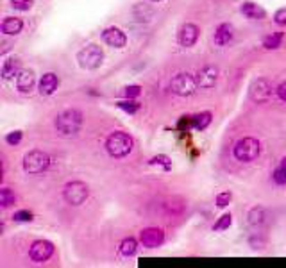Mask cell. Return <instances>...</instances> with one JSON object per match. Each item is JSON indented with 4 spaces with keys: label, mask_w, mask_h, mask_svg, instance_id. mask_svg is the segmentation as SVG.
<instances>
[{
    "label": "cell",
    "mask_w": 286,
    "mask_h": 268,
    "mask_svg": "<svg viewBox=\"0 0 286 268\" xmlns=\"http://www.w3.org/2000/svg\"><path fill=\"white\" fill-rule=\"evenodd\" d=\"M59 86V79L55 73L48 72L45 73L43 77H41L40 81V95H43V97H48V95H52L55 90H58Z\"/></svg>",
    "instance_id": "cell-15"
},
{
    "label": "cell",
    "mask_w": 286,
    "mask_h": 268,
    "mask_svg": "<svg viewBox=\"0 0 286 268\" xmlns=\"http://www.w3.org/2000/svg\"><path fill=\"white\" fill-rule=\"evenodd\" d=\"M263 245H265V239L260 238V236H252L250 238V247L252 249H263Z\"/></svg>",
    "instance_id": "cell-36"
},
{
    "label": "cell",
    "mask_w": 286,
    "mask_h": 268,
    "mask_svg": "<svg viewBox=\"0 0 286 268\" xmlns=\"http://www.w3.org/2000/svg\"><path fill=\"white\" fill-rule=\"evenodd\" d=\"M274 181L277 182V184H284L286 182V157L282 159L281 167L274 172Z\"/></svg>",
    "instance_id": "cell-28"
},
{
    "label": "cell",
    "mask_w": 286,
    "mask_h": 268,
    "mask_svg": "<svg viewBox=\"0 0 286 268\" xmlns=\"http://www.w3.org/2000/svg\"><path fill=\"white\" fill-rule=\"evenodd\" d=\"M282 38H284V34H282V33H274V34H270V36H267V38L263 40V47L268 48V50H275V48L281 47Z\"/></svg>",
    "instance_id": "cell-23"
},
{
    "label": "cell",
    "mask_w": 286,
    "mask_h": 268,
    "mask_svg": "<svg viewBox=\"0 0 286 268\" xmlns=\"http://www.w3.org/2000/svg\"><path fill=\"white\" fill-rule=\"evenodd\" d=\"M124 95H125V98H136L141 95V88H139L138 84H131V86H127L124 90Z\"/></svg>",
    "instance_id": "cell-30"
},
{
    "label": "cell",
    "mask_w": 286,
    "mask_h": 268,
    "mask_svg": "<svg viewBox=\"0 0 286 268\" xmlns=\"http://www.w3.org/2000/svg\"><path fill=\"white\" fill-rule=\"evenodd\" d=\"M211 123V113L204 111V113H198V115L193 116V127L197 130H202Z\"/></svg>",
    "instance_id": "cell-24"
},
{
    "label": "cell",
    "mask_w": 286,
    "mask_h": 268,
    "mask_svg": "<svg viewBox=\"0 0 286 268\" xmlns=\"http://www.w3.org/2000/svg\"><path fill=\"white\" fill-rule=\"evenodd\" d=\"M247 218H249V225L250 227H256V229H260L261 225H265L267 224V209L265 207H261V206H256V207H252V209L249 211V215H247Z\"/></svg>",
    "instance_id": "cell-18"
},
{
    "label": "cell",
    "mask_w": 286,
    "mask_h": 268,
    "mask_svg": "<svg viewBox=\"0 0 286 268\" xmlns=\"http://www.w3.org/2000/svg\"><path fill=\"white\" fill-rule=\"evenodd\" d=\"M102 40L113 48H122L127 43V36H125L124 31L118 29V27H107L102 33Z\"/></svg>",
    "instance_id": "cell-12"
},
{
    "label": "cell",
    "mask_w": 286,
    "mask_h": 268,
    "mask_svg": "<svg viewBox=\"0 0 286 268\" xmlns=\"http://www.w3.org/2000/svg\"><path fill=\"white\" fill-rule=\"evenodd\" d=\"M231 222H233L231 213H225V215H222V217L218 218V222L213 225V229H215V231H225V229H229Z\"/></svg>",
    "instance_id": "cell-27"
},
{
    "label": "cell",
    "mask_w": 286,
    "mask_h": 268,
    "mask_svg": "<svg viewBox=\"0 0 286 268\" xmlns=\"http://www.w3.org/2000/svg\"><path fill=\"white\" fill-rule=\"evenodd\" d=\"M34 83H36V77H34L33 70H20V73L16 75V88L20 93H31Z\"/></svg>",
    "instance_id": "cell-14"
},
{
    "label": "cell",
    "mask_w": 286,
    "mask_h": 268,
    "mask_svg": "<svg viewBox=\"0 0 286 268\" xmlns=\"http://www.w3.org/2000/svg\"><path fill=\"white\" fill-rule=\"evenodd\" d=\"M132 13H134V18L138 20V22H151V20L154 18V15H156L154 9L149 8L147 4L136 6V8L132 9Z\"/></svg>",
    "instance_id": "cell-20"
},
{
    "label": "cell",
    "mask_w": 286,
    "mask_h": 268,
    "mask_svg": "<svg viewBox=\"0 0 286 268\" xmlns=\"http://www.w3.org/2000/svg\"><path fill=\"white\" fill-rule=\"evenodd\" d=\"M242 13L250 20H263L267 16L265 9L261 6L254 4V2H243L242 4Z\"/></svg>",
    "instance_id": "cell-19"
},
{
    "label": "cell",
    "mask_w": 286,
    "mask_h": 268,
    "mask_svg": "<svg viewBox=\"0 0 286 268\" xmlns=\"http://www.w3.org/2000/svg\"><path fill=\"white\" fill-rule=\"evenodd\" d=\"M139 242L147 249H158L165 242V232L159 227H147L139 232Z\"/></svg>",
    "instance_id": "cell-10"
},
{
    "label": "cell",
    "mask_w": 286,
    "mask_h": 268,
    "mask_svg": "<svg viewBox=\"0 0 286 268\" xmlns=\"http://www.w3.org/2000/svg\"><path fill=\"white\" fill-rule=\"evenodd\" d=\"M52 254H54V245L47 239H38L29 249V257L34 263H45L47 259H50Z\"/></svg>",
    "instance_id": "cell-9"
},
{
    "label": "cell",
    "mask_w": 286,
    "mask_h": 268,
    "mask_svg": "<svg viewBox=\"0 0 286 268\" xmlns=\"http://www.w3.org/2000/svg\"><path fill=\"white\" fill-rule=\"evenodd\" d=\"M197 86H198L197 77H191L190 73H177L172 79V83H170V90L176 95H179V97H190V95H193Z\"/></svg>",
    "instance_id": "cell-8"
},
{
    "label": "cell",
    "mask_w": 286,
    "mask_h": 268,
    "mask_svg": "<svg viewBox=\"0 0 286 268\" xmlns=\"http://www.w3.org/2000/svg\"><path fill=\"white\" fill-rule=\"evenodd\" d=\"M152 2H161V0H152Z\"/></svg>",
    "instance_id": "cell-38"
},
{
    "label": "cell",
    "mask_w": 286,
    "mask_h": 268,
    "mask_svg": "<svg viewBox=\"0 0 286 268\" xmlns=\"http://www.w3.org/2000/svg\"><path fill=\"white\" fill-rule=\"evenodd\" d=\"M11 6L18 11H27L33 8V0H11Z\"/></svg>",
    "instance_id": "cell-31"
},
{
    "label": "cell",
    "mask_w": 286,
    "mask_h": 268,
    "mask_svg": "<svg viewBox=\"0 0 286 268\" xmlns=\"http://www.w3.org/2000/svg\"><path fill=\"white\" fill-rule=\"evenodd\" d=\"M77 61L82 68L86 70H97L104 61V52L99 45H88L77 54Z\"/></svg>",
    "instance_id": "cell-6"
},
{
    "label": "cell",
    "mask_w": 286,
    "mask_h": 268,
    "mask_svg": "<svg viewBox=\"0 0 286 268\" xmlns=\"http://www.w3.org/2000/svg\"><path fill=\"white\" fill-rule=\"evenodd\" d=\"M34 218V215L31 213V211H27V209H20V211H16L15 213V217H13V220L15 222H31Z\"/></svg>",
    "instance_id": "cell-29"
},
{
    "label": "cell",
    "mask_w": 286,
    "mask_h": 268,
    "mask_svg": "<svg viewBox=\"0 0 286 268\" xmlns=\"http://www.w3.org/2000/svg\"><path fill=\"white\" fill-rule=\"evenodd\" d=\"M149 165H163V168H165V170H170V168H172V163H170V159L166 156L152 157V159L149 161Z\"/></svg>",
    "instance_id": "cell-32"
},
{
    "label": "cell",
    "mask_w": 286,
    "mask_h": 268,
    "mask_svg": "<svg viewBox=\"0 0 286 268\" xmlns=\"http://www.w3.org/2000/svg\"><path fill=\"white\" fill-rule=\"evenodd\" d=\"M48 167H50V157L43 150H31L23 157V170L31 175L43 174Z\"/></svg>",
    "instance_id": "cell-3"
},
{
    "label": "cell",
    "mask_w": 286,
    "mask_h": 268,
    "mask_svg": "<svg viewBox=\"0 0 286 268\" xmlns=\"http://www.w3.org/2000/svg\"><path fill=\"white\" fill-rule=\"evenodd\" d=\"M218 81V68L217 66H204L201 72L197 73V83L201 88H213Z\"/></svg>",
    "instance_id": "cell-13"
},
{
    "label": "cell",
    "mask_w": 286,
    "mask_h": 268,
    "mask_svg": "<svg viewBox=\"0 0 286 268\" xmlns=\"http://www.w3.org/2000/svg\"><path fill=\"white\" fill-rule=\"evenodd\" d=\"M274 93H277V88H274V84L270 83L268 79L261 77V79H256L249 88V95L254 102L258 104H263V102H268Z\"/></svg>",
    "instance_id": "cell-7"
},
{
    "label": "cell",
    "mask_w": 286,
    "mask_h": 268,
    "mask_svg": "<svg viewBox=\"0 0 286 268\" xmlns=\"http://www.w3.org/2000/svg\"><path fill=\"white\" fill-rule=\"evenodd\" d=\"M277 95H279V98H281V100L286 102V81H282V83L277 86Z\"/></svg>",
    "instance_id": "cell-37"
},
{
    "label": "cell",
    "mask_w": 286,
    "mask_h": 268,
    "mask_svg": "<svg viewBox=\"0 0 286 268\" xmlns=\"http://www.w3.org/2000/svg\"><path fill=\"white\" fill-rule=\"evenodd\" d=\"M274 20L277 25H286V8L279 9V11L274 15Z\"/></svg>",
    "instance_id": "cell-35"
},
{
    "label": "cell",
    "mask_w": 286,
    "mask_h": 268,
    "mask_svg": "<svg viewBox=\"0 0 286 268\" xmlns=\"http://www.w3.org/2000/svg\"><path fill=\"white\" fill-rule=\"evenodd\" d=\"M198 34H201V29H198L195 23H184L179 31V43L181 47L184 48H190L197 43L198 40Z\"/></svg>",
    "instance_id": "cell-11"
},
{
    "label": "cell",
    "mask_w": 286,
    "mask_h": 268,
    "mask_svg": "<svg viewBox=\"0 0 286 268\" xmlns=\"http://www.w3.org/2000/svg\"><path fill=\"white\" fill-rule=\"evenodd\" d=\"M20 73V61L16 58H11L8 61H4L2 65V77L4 79H13L15 75Z\"/></svg>",
    "instance_id": "cell-21"
},
{
    "label": "cell",
    "mask_w": 286,
    "mask_h": 268,
    "mask_svg": "<svg viewBox=\"0 0 286 268\" xmlns=\"http://www.w3.org/2000/svg\"><path fill=\"white\" fill-rule=\"evenodd\" d=\"M15 202H16V197L11 190L9 188L0 190V204H2V207H9V206H13Z\"/></svg>",
    "instance_id": "cell-25"
},
{
    "label": "cell",
    "mask_w": 286,
    "mask_h": 268,
    "mask_svg": "<svg viewBox=\"0 0 286 268\" xmlns=\"http://www.w3.org/2000/svg\"><path fill=\"white\" fill-rule=\"evenodd\" d=\"M233 200V195L229 192H222V193H218L217 195V206L218 207H225V206H229V202Z\"/></svg>",
    "instance_id": "cell-33"
},
{
    "label": "cell",
    "mask_w": 286,
    "mask_h": 268,
    "mask_svg": "<svg viewBox=\"0 0 286 268\" xmlns=\"http://www.w3.org/2000/svg\"><path fill=\"white\" fill-rule=\"evenodd\" d=\"M0 27H2V33L8 34V36H16V34L22 33L23 22L20 18H16V16H8V18H4Z\"/></svg>",
    "instance_id": "cell-17"
},
{
    "label": "cell",
    "mask_w": 286,
    "mask_h": 268,
    "mask_svg": "<svg viewBox=\"0 0 286 268\" xmlns=\"http://www.w3.org/2000/svg\"><path fill=\"white\" fill-rule=\"evenodd\" d=\"M117 105L122 109V111L129 113V115H134V113L139 109V104L134 100V98H127V100H120V102H117Z\"/></svg>",
    "instance_id": "cell-26"
},
{
    "label": "cell",
    "mask_w": 286,
    "mask_h": 268,
    "mask_svg": "<svg viewBox=\"0 0 286 268\" xmlns=\"http://www.w3.org/2000/svg\"><path fill=\"white\" fill-rule=\"evenodd\" d=\"M6 142H8L9 145H18V143L22 142V130H13V132H9L8 136H6Z\"/></svg>",
    "instance_id": "cell-34"
},
{
    "label": "cell",
    "mask_w": 286,
    "mask_h": 268,
    "mask_svg": "<svg viewBox=\"0 0 286 268\" xmlns=\"http://www.w3.org/2000/svg\"><path fill=\"white\" fill-rule=\"evenodd\" d=\"M261 152V145L256 138H242L235 145V157L242 163H250Z\"/></svg>",
    "instance_id": "cell-4"
},
{
    "label": "cell",
    "mask_w": 286,
    "mask_h": 268,
    "mask_svg": "<svg viewBox=\"0 0 286 268\" xmlns=\"http://www.w3.org/2000/svg\"><path fill=\"white\" fill-rule=\"evenodd\" d=\"M106 150L111 157H117V159L129 156V152L132 150V138L122 130H115L106 140Z\"/></svg>",
    "instance_id": "cell-2"
},
{
    "label": "cell",
    "mask_w": 286,
    "mask_h": 268,
    "mask_svg": "<svg viewBox=\"0 0 286 268\" xmlns=\"http://www.w3.org/2000/svg\"><path fill=\"white\" fill-rule=\"evenodd\" d=\"M233 36H235V29H233V25H229V23H220V25L217 27V31H215V43L218 45V47H224V45H227L229 41L233 40Z\"/></svg>",
    "instance_id": "cell-16"
},
{
    "label": "cell",
    "mask_w": 286,
    "mask_h": 268,
    "mask_svg": "<svg viewBox=\"0 0 286 268\" xmlns=\"http://www.w3.org/2000/svg\"><path fill=\"white\" fill-rule=\"evenodd\" d=\"M90 195V188L86 182L82 181H74V182H68L63 190V197L65 200L70 204V206H81Z\"/></svg>",
    "instance_id": "cell-5"
},
{
    "label": "cell",
    "mask_w": 286,
    "mask_h": 268,
    "mask_svg": "<svg viewBox=\"0 0 286 268\" xmlns=\"http://www.w3.org/2000/svg\"><path fill=\"white\" fill-rule=\"evenodd\" d=\"M54 125L61 136H74L82 127V113L77 109H66L55 116Z\"/></svg>",
    "instance_id": "cell-1"
},
{
    "label": "cell",
    "mask_w": 286,
    "mask_h": 268,
    "mask_svg": "<svg viewBox=\"0 0 286 268\" xmlns=\"http://www.w3.org/2000/svg\"><path fill=\"white\" fill-rule=\"evenodd\" d=\"M136 250H138V242H136L134 238H125L124 242L120 243V254L124 257L134 256Z\"/></svg>",
    "instance_id": "cell-22"
}]
</instances>
